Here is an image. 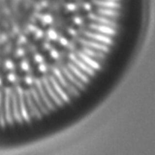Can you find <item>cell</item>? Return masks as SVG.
I'll use <instances>...</instances> for the list:
<instances>
[{"mask_svg":"<svg viewBox=\"0 0 155 155\" xmlns=\"http://www.w3.org/2000/svg\"><path fill=\"white\" fill-rule=\"evenodd\" d=\"M24 94L28 111H30L31 113L32 114L33 116H35L38 118L40 117L41 114L36 107L34 100L31 97V94L28 91L24 92Z\"/></svg>","mask_w":155,"mask_h":155,"instance_id":"cell-1","label":"cell"},{"mask_svg":"<svg viewBox=\"0 0 155 155\" xmlns=\"http://www.w3.org/2000/svg\"><path fill=\"white\" fill-rule=\"evenodd\" d=\"M35 84H36V88L38 89V92L41 99H42L46 105L47 106L48 109L53 110L55 108L54 106H53L52 102H51L48 97L47 94L41 82L38 80H37L35 81Z\"/></svg>","mask_w":155,"mask_h":155,"instance_id":"cell-2","label":"cell"},{"mask_svg":"<svg viewBox=\"0 0 155 155\" xmlns=\"http://www.w3.org/2000/svg\"><path fill=\"white\" fill-rule=\"evenodd\" d=\"M44 85L45 86L46 91L47 92L49 96L52 98L53 101H54L56 104L58 105H62L63 104L62 101L61 100L60 98L58 97L57 94L55 93V92L54 91V90L52 88V87L51 86L50 82L48 81V80L46 78H44L43 80Z\"/></svg>","mask_w":155,"mask_h":155,"instance_id":"cell-3","label":"cell"},{"mask_svg":"<svg viewBox=\"0 0 155 155\" xmlns=\"http://www.w3.org/2000/svg\"><path fill=\"white\" fill-rule=\"evenodd\" d=\"M90 27L94 30L99 31L102 34L108 35H114L115 34V31L111 27L100 24H91Z\"/></svg>","mask_w":155,"mask_h":155,"instance_id":"cell-4","label":"cell"},{"mask_svg":"<svg viewBox=\"0 0 155 155\" xmlns=\"http://www.w3.org/2000/svg\"><path fill=\"white\" fill-rule=\"evenodd\" d=\"M70 59L73 62L75 63L77 66L79 67L81 69L84 70V71L87 73L89 75H94V71L92 70V68L88 67V65H86L84 62L80 60L78 58H77L76 56L73 54H71L69 55Z\"/></svg>","mask_w":155,"mask_h":155,"instance_id":"cell-5","label":"cell"},{"mask_svg":"<svg viewBox=\"0 0 155 155\" xmlns=\"http://www.w3.org/2000/svg\"><path fill=\"white\" fill-rule=\"evenodd\" d=\"M94 3L105 8L115 9L120 7V5L117 2L109 0H94Z\"/></svg>","mask_w":155,"mask_h":155,"instance_id":"cell-6","label":"cell"},{"mask_svg":"<svg viewBox=\"0 0 155 155\" xmlns=\"http://www.w3.org/2000/svg\"><path fill=\"white\" fill-rule=\"evenodd\" d=\"M31 96L33 100L35 102V103L40 108L41 111L44 114H47L48 113L47 109H46L45 106L43 104L42 101L41 100L38 92V90L35 89V88H32L31 89Z\"/></svg>","mask_w":155,"mask_h":155,"instance_id":"cell-7","label":"cell"},{"mask_svg":"<svg viewBox=\"0 0 155 155\" xmlns=\"http://www.w3.org/2000/svg\"><path fill=\"white\" fill-rule=\"evenodd\" d=\"M89 17L91 19H93V21L97 22L100 24H102V25H105L109 26L110 27H114L115 26V23L114 22L111 21L110 19L106 18L105 17L97 16V15L94 14H90Z\"/></svg>","mask_w":155,"mask_h":155,"instance_id":"cell-8","label":"cell"},{"mask_svg":"<svg viewBox=\"0 0 155 155\" xmlns=\"http://www.w3.org/2000/svg\"><path fill=\"white\" fill-rule=\"evenodd\" d=\"M50 81H51V83L53 85V88L55 90L57 93L59 94L60 97L63 98V100L65 102L69 101V97H68L67 94L65 93L64 91L62 89L60 85L59 84L57 81L55 80L54 78L52 76L51 77H50Z\"/></svg>","mask_w":155,"mask_h":155,"instance_id":"cell-9","label":"cell"},{"mask_svg":"<svg viewBox=\"0 0 155 155\" xmlns=\"http://www.w3.org/2000/svg\"><path fill=\"white\" fill-rule=\"evenodd\" d=\"M85 35L89 38L93 39L101 42L103 43L110 44L112 42L110 38H109L108 36L101 35V34L91 33V32H86Z\"/></svg>","mask_w":155,"mask_h":155,"instance_id":"cell-10","label":"cell"},{"mask_svg":"<svg viewBox=\"0 0 155 155\" xmlns=\"http://www.w3.org/2000/svg\"><path fill=\"white\" fill-rule=\"evenodd\" d=\"M53 72L54 73L55 75H56V77L58 78L59 81L60 82L61 84L63 85L64 87H66L68 89L70 90L71 92H72L75 94H78V92L76 90L73 89L72 86L69 85L68 84L67 81H66V80L64 79V77L63 75H62V73L60 71L59 69L57 68H54L53 70Z\"/></svg>","mask_w":155,"mask_h":155,"instance_id":"cell-11","label":"cell"},{"mask_svg":"<svg viewBox=\"0 0 155 155\" xmlns=\"http://www.w3.org/2000/svg\"><path fill=\"white\" fill-rule=\"evenodd\" d=\"M81 43L85 46H87V47L91 48H94L96 50L103 51L105 52H107L108 51V48L107 46L103 45L102 44L99 43L89 41V40H84V39L81 40Z\"/></svg>","mask_w":155,"mask_h":155,"instance_id":"cell-12","label":"cell"},{"mask_svg":"<svg viewBox=\"0 0 155 155\" xmlns=\"http://www.w3.org/2000/svg\"><path fill=\"white\" fill-rule=\"evenodd\" d=\"M79 57L81 58L85 63H86L88 65H89L90 67L96 69H98L100 68V65L98 63L94 60L93 59H92V58H90L87 55L85 54V53L79 52Z\"/></svg>","mask_w":155,"mask_h":155,"instance_id":"cell-13","label":"cell"},{"mask_svg":"<svg viewBox=\"0 0 155 155\" xmlns=\"http://www.w3.org/2000/svg\"><path fill=\"white\" fill-rule=\"evenodd\" d=\"M63 71L64 75L66 76V77L68 78L69 81H70L74 84L76 85L77 86L79 87V88L84 89V87L83 84L81 82H80L79 80L77 79L76 78H75L74 75H73L69 71V70H68L66 68H63Z\"/></svg>","mask_w":155,"mask_h":155,"instance_id":"cell-14","label":"cell"},{"mask_svg":"<svg viewBox=\"0 0 155 155\" xmlns=\"http://www.w3.org/2000/svg\"><path fill=\"white\" fill-rule=\"evenodd\" d=\"M68 65L69 69L71 70L72 72L77 77L79 78V79L82 80V81L85 82H87L88 81V79L86 75H84L82 72H81V71H80L75 65L73 64H70V63Z\"/></svg>","mask_w":155,"mask_h":155,"instance_id":"cell-15","label":"cell"},{"mask_svg":"<svg viewBox=\"0 0 155 155\" xmlns=\"http://www.w3.org/2000/svg\"><path fill=\"white\" fill-rule=\"evenodd\" d=\"M97 12L102 16L110 17H116L118 16L119 13L115 10L105 8H101L97 10Z\"/></svg>","mask_w":155,"mask_h":155,"instance_id":"cell-16","label":"cell"},{"mask_svg":"<svg viewBox=\"0 0 155 155\" xmlns=\"http://www.w3.org/2000/svg\"><path fill=\"white\" fill-rule=\"evenodd\" d=\"M84 51L85 54L87 55L88 56H91V57L98 58H103L104 57V55H103L102 53L98 52V51H96L91 50V49H90V48H84Z\"/></svg>","mask_w":155,"mask_h":155,"instance_id":"cell-17","label":"cell"},{"mask_svg":"<svg viewBox=\"0 0 155 155\" xmlns=\"http://www.w3.org/2000/svg\"><path fill=\"white\" fill-rule=\"evenodd\" d=\"M30 68L29 63L25 61H22L20 63V69L23 72L28 71Z\"/></svg>","mask_w":155,"mask_h":155,"instance_id":"cell-18","label":"cell"},{"mask_svg":"<svg viewBox=\"0 0 155 155\" xmlns=\"http://www.w3.org/2000/svg\"><path fill=\"white\" fill-rule=\"evenodd\" d=\"M48 38L51 39V40H56L57 38V34L55 31L53 30H50L48 33Z\"/></svg>","mask_w":155,"mask_h":155,"instance_id":"cell-19","label":"cell"},{"mask_svg":"<svg viewBox=\"0 0 155 155\" xmlns=\"http://www.w3.org/2000/svg\"><path fill=\"white\" fill-rule=\"evenodd\" d=\"M43 21L46 24H50L52 21V18L49 15H45L43 17Z\"/></svg>","mask_w":155,"mask_h":155,"instance_id":"cell-20","label":"cell"},{"mask_svg":"<svg viewBox=\"0 0 155 155\" xmlns=\"http://www.w3.org/2000/svg\"><path fill=\"white\" fill-rule=\"evenodd\" d=\"M34 59L35 62L39 64H41L43 62V57L40 54H36L34 56Z\"/></svg>","mask_w":155,"mask_h":155,"instance_id":"cell-21","label":"cell"},{"mask_svg":"<svg viewBox=\"0 0 155 155\" xmlns=\"http://www.w3.org/2000/svg\"><path fill=\"white\" fill-rule=\"evenodd\" d=\"M50 55L53 59H57L59 57V54L58 51L55 49H52L50 51Z\"/></svg>","mask_w":155,"mask_h":155,"instance_id":"cell-22","label":"cell"},{"mask_svg":"<svg viewBox=\"0 0 155 155\" xmlns=\"http://www.w3.org/2000/svg\"><path fill=\"white\" fill-rule=\"evenodd\" d=\"M24 82L26 84L28 85H31L33 83V78L29 76H26L25 77V80H24Z\"/></svg>","mask_w":155,"mask_h":155,"instance_id":"cell-23","label":"cell"},{"mask_svg":"<svg viewBox=\"0 0 155 155\" xmlns=\"http://www.w3.org/2000/svg\"><path fill=\"white\" fill-rule=\"evenodd\" d=\"M38 68L39 71L42 73L46 72L47 71V68L46 65L43 64L42 63H41L39 64Z\"/></svg>","mask_w":155,"mask_h":155,"instance_id":"cell-24","label":"cell"},{"mask_svg":"<svg viewBox=\"0 0 155 155\" xmlns=\"http://www.w3.org/2000/svg\"><path fill=\"white\" fill-rule=\"evenodd\" d=\"M76 7V5L73 4H68L67 5V8L70 11H74Z\"/></svg>","mask_w":155,"mask_h":155,"instance_id":"cell-25","label":"cell"},{"mask_svg":"<svg viewBox=\"0 0 155 155\" xmlns=\"http://www.w3.org/2000/svg\"><path fill=\"white\" fill-rule=\"evenodd\" d=\"M60 43L63 46H65L68 44V41L65 38H61L60 39Z\"/></svg>","mask_w":155,"mask_h":155,"instance_id":"cell-26","label":"cell"},{"mask_svg":"<svg viewBox=\"0 0 155 155\" xmlns=\"http://www.w3.org/2000/svg\"><path fill=\"white\" fill-rule=\"evenodd\" d=\"M84 8L85 9H86V10H90L91 9V5L90 4H88V3H85V4L84 5Z\"/></svg>","mask_w":155,"mask_h":155,"instance_id":"cell-27","label":"cell"},{"mask_svg":"<svg viewBox=\"0 0 155 155\" xmlns=\"http://www.w3.org/2000/svg\"><path fill=\"white\" fill-rule=\"evenodd\" d=\"M74 21L77 24H80L81 23V20L79 17H76L74 18Z\"/></svg>","mask_w":155,"mask_h":155,"instance_id":"cell-28","label":"cell"},{"mask_svg":"<svg viewBox=\"0 0 155 155\" xmlns=\"http://www.w3.org/2000/svg\"><path fill=\"white\" fill-rule=\"evenodd\" d=\"M38 35H37V37L38 38H41V36H42L43 33L42 31H41V30L38 31Z\"/></svg>","mask_w":155,"mask_h":155,"instance_id":"cell-29","label":"cell"},{"mask_svg":"<svg viewBox=\"0 0 155 155\" xmlns=\"http://www.w3.org/2000/svg\"><path fill=\"white\" fill-rule=\"evenodd\" d=\"M109 1H117V0H109Z\"/></svg>","mask_w":155,"mask_h":155,"instance_id":"cell-30","label":"cell"}]
</instances>
